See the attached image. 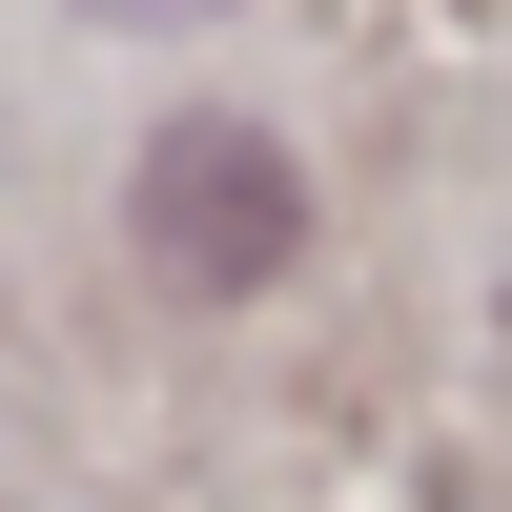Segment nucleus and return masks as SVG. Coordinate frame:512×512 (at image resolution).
<instances>
[{
    "label": "nucleus",
    "mask_w": 512,
    "mask_h": 512,
    "mask_svg": "<svg viewBox=\"0 0 512 512\" xmlns=\"http://www.w3.org/2000/svg\"><path fill=\"white\" fill-rule=\"evenodd\" d=\"M144 226H164L185 287H267V267H287V164L246 144V123H185V144L144 164Z\"/></svg>",
    "instance_id": "f257e3e1"
},
{
    "label": "nucleus",
    "mask_w": 512,
    "mask_h": 512,
    "mask_svg": "<svg viewBox=\"0 0 512 512\" xmlns=\"http://www.w3.org/2000/svg\"><path fill=\"white\" fill-rule=\"evenodd\" d=\"M103 21H205V0H103Z\"/></svg>",
    "instance_id": "f03ea898"
}]
</instances>
